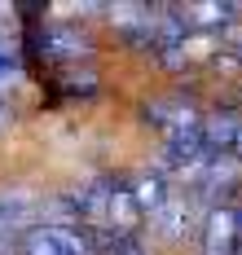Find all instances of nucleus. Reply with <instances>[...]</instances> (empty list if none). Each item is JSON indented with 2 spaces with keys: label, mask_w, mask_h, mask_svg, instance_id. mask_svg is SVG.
Masks as SVG:
<instances>
[{
  "label": "nucleus",
  "mask_w": 242,
  "mask_h": 255,
  "mask_svg": "<svg viewBox=\"0 0 242 255\" xmlns=\"http://www.w3.org/2000/svg\"><path fill=\"white\" fill-rule=\"evenodd\" d=\"M93 247H97V255H150V251H145V242H141L136 233H119V238H93Z\"/></svg>",
  "instance_id": "39448f33"
},
{
  "label": "nucleus",
  "mask_w": 242,
  "mask_h": 255,
  "mask_svg": "<svg viewBox=\"0 0 242 255\" xmlns=\"http://www.w3.org/2000/svg\"><path fill=\"white\" fill-rule=\"evenodd\" d=\"M203 255H242V207H216L207 216Z\"/></svg>",
  "instance_id": "f03ea898"
},
{
  "label": "nucleus",
  "mask_w": 242,
  "mask_h": 255,
  "mask_svg": "<svg viewBox=\"0 0 242 255\" xmlns=\"http://www.w3.org/2000/svg\"><path fill=\"white\" fill-rule=\"evenodd\" d=\"M18 242H22V238H13V233H9V229H0V255L18 251Z\"/></svg>",
  "instance_id": "423d86ee"
},
{
  "label": "nucleus",
  "mask_w": 242,
  "mask_h": 255,
  "mask_svg": "<svg viewBox=\"0 0 242 255\" xmlns=\"http://www.w3.org/2000/svg\"><path fill=\"white\" fill-rule=\"evenodd\" d=\"M18 255H97L93 238L84 225H71V220H40L22 233L18 242Z\"/></svg>",
  "instance_id": "f257e3e1"
},
{
  "label": "nucleus",
  "mask_w": 242,
  "mask_h": 255,
  "mask_svg": "<svg viewBox=\"0 0 242 255\" xmlns=\"http://www.w3.org/2000/svg\"><path fill=\"white\" fill-rule=\"evenodd\" d=\"M203 145L220 163L242 167V115H212V119H203Z\"/></svg>",
  "instance_id": "20e7f679"
},
{
  "label": "nucleus",
  "mask_w": 242,
  "mask_h": 255,
  "mask_svg": "<svg viewBox=\"0 0 242 255\" xmlns=\"http://www.w3.org/2000/svg\"><path fill=\"white\" fill-rule=\"evenodd\" d=\"M40 53L53 57V62H88L93 40L75 22H49V26H40Z\"/></svg>",
  "instance_id": "7ed1b4c3"
},
{
  "label": "nucleus",
  "mask_w": 242,
  "mask_h": 255,
  "mask_svg": "<svg viewBox=\"0 0 242 255\" xmlns=\"http://www.w3.org/2000/svg\"><path fill=\"white\" fill-rule=\"evenodd\" d=\"M9 124H13V115H9V106L0 102V132H4V128H9Z\"/></svg>",
  "instance_id": "0eeeda50"
}]
</instances>
